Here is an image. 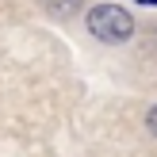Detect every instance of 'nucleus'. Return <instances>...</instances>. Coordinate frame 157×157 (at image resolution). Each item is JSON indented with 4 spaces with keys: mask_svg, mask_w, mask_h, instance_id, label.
I'll use <instances>...</instances> for the list:
<instances>
[{
    "mask_svg": "<svg viewBox=\"0 0 157 157\" xmlns=\"http://www.w3.org/2000/svg\"><path fill=\"white\" fill-rule=\"evenodd\" d=\"M88 31L100 38V42H127L134 35V19H130L127 8L119 4H100L88 12Z\"/></svg>",
    "mask_w": 157,
    "mask_h": 157,
    "instance_id": "obj_1",
    "label": "nucleus"
},
{
    "mask_svg": "<svg viewBox=\"0 0 157 157\" xmlns=\"http://www.w3.org/2000/svg\"><path fill=\"white\" fill-rule=\"evenodd\" d=\"M46 4V12L50 15H58V19H69V15H77L81 12V4L84 0H42Z\"/></svg>",
    "mask_w": 157,
    "mask_h": 157,
    "instance_id": "obj_2",
    "label": "nucleus"
},
{
    "mask_svg": "<svg viewBox=\"0 0 157 157\" xmlns=\"http://www.w3.org/2000/svg\"><path fill=\"white\" fill-rule=\"evenodd\" d=\"M146 123H150V130H153V134H157V107H153V111H150V115H146Z\"/></svg>",
    "mask_w": 157,
    "mask_h": 157,
    "instance_id": "obj_3",
    "label": "nucleus"
},
{
    "mask_svg": "<svg viewBox=\"0 0 157 157\" xmlns=\"http://www.w3.org/2000/svg\"><path fill=\"white\" fill-rule=\"evenodd\" d=\"M138 4H157V0H138Z\"/></svg>",
    "mask_w": 157,
    "mask_h": 157,
    "instance_id": "obj_4",
    "label": "nucleus"
}]
</instances>
